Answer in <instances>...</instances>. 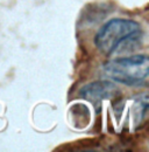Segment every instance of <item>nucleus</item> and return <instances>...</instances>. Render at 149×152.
Instances as JSON below:
<instances>
[{"instance_id":"obj_3","label":"nucleus","mask_w":149,"mask_h":152,"mask_svg":"<svg viewBox=\"0 0 149 152\" xmlns=\"http://www.w3.org/2000/svg\"><path fill=\"white\" fill-rule=\"evenodd\" d=\"M119 95L118 87L111 81H97L82 88L80 96L93 103H99L103 99L114 98Z\"/></svg>"},{"instance_id":"obj_1","label":"nucleus","mask_w":149,"mask_h":152,"mask_svg":"<svg viewBox=\"0 0 149 152\" xmlns=\"http://www.w3.org/2000/svg\"><path fill=\"white\" fill-rule=\"evenodd\" d=\"M142 35L140 25L129 19H112L95 34L97 48L106 55L114 54L124 45L135 42Z\"/></svg>"},{"instance_id":"obj_2","label":"nucleus","mask_w":149,"mask_h":152,"mask_svg":"<svg viewBox=\"0 0 149 152\" xmlns=\"http://www.w3.org/2000/svg\"><path fill=\"white\" fill-rule=\"evenodd\" d=\"M103 74L126 86L141 87L148 82L149 58L142 54L115 58L103 66Z\"/></svg>"}]
</instances>
